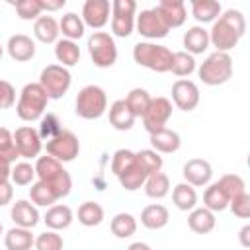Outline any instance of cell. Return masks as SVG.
<instances>
[{
    "label": "cell",
    "instance_id": "6da1fadb",
    "mask_svg": "<svg viewBox=\"0 0 250 250\" xmlns=\"http://www.w3.org/2000/svg\"><path fill=\"white\" fill-rule=\"evenodd\" d=\"M244 31H246V20L242 12L230 8V10H225L219 16V20L213 21V27L207 33H209V43L219 53H229L230 49L236 47Z\"/></svg>",
    "mask_w": 250,
    "mask_h": 250
},
{
    "label": "cell",
    "instance_id": "7a4b0ae2",
    "mask_svg": "<svg viewBox=\"0 0 250 250\" xmlns=\"http://www.w3.org/2000/svg\"><path fill=\"white\" fill-rule=\"evenodd\" d=\"M35 176L39 178V182H45L55 191V195L59 199H62V197H66L70 193V188H72L70 174L62 168V164L59 160H55L49 154L37 158V162H35Z\"/></svg>",
    "mask_w": 250,
    "mask_h": 250
},
{
    "label": "cell",
    "instance_id": "3957f363",
    "mask_svg": "<svg viewBox=\"0 0 250 250\" xmlns=\"http://www.w3.org/2000/svg\"><path fill=\"white\" fill-rule=\"evenodd\" d=\"M172 51L164 45L141 41L133 47V59L139 66H145L154 72H168L172 66Z\"/></svg>",
    "mask_w": 250,
    "mask_h": 250
},
{
    "label": "cell",
    "instance_id": "277c9868",
    "mask_svg": "<svg viewBox=\"0 0 250 250\" xmlns=\"http://www.w3.org/2000/svg\"><path fill=\"white\" fill-rule=\"evenodd\" d=\"M47 102H49V98H47L45 90L39 86V82H29L20 92V100L16 104V113L23 121H35V119L43 117Z\"/></svg>",
    "mask_w": 250,
    "mask_h": 250
},
{
    "label": "cell",
    "instance_id": "5b68a950",
    "mask_svg": "<svg viewBox=\"0 0 250 250\" xmlns=\"http://www.w3.org/2000/svg\"><path fill=\"white\" fill-rule=\"evenodd\" d=\"M197 74L203 84L207 86H219L225 84L232 76V59L229 53H211L197 68Z\"/></svg>",
    "mask_w": 250,
    "mask_h": 250
},
{
    "label": "cell",
    "instance_id": "8992f818",
    "mask_svg": "<svg viewBox=\"0 0 250 250\" xmlns=\"http://www.w3.org/2000/svg\"><path fill=\"white\" fill-rule=\"evenodd\" d=\"M105 109H107V96L100 86L88 84L78 92L76 115H80L82 119H98L105 113Z\"/></svg>",
    "mask_w": 250,
    "mask_h": 250
},
{
    "label": "cell",
    "instance_id": "52a82bcc",
    "mask_svg": "<svg viewBox=\"0 0 250 250\" xmlns=\"http://www.w3.org/2000/svg\"><path fill=\"white\" fill-rule=\"evenodd\" d=\"M70 82H72V76H70L68 68H64L61 64H47L39 74V86L45 90L49 100L62 98L68 92Z\"/></svg>",
    "mask_w": 250,
    "mask_h": 250
},
{
    "label": "cell",
    "instance_id": "ba28073f",
    "mask_svg": "<svg viewBox=\"0 0 250 250\" xmlns=\"http://www.w3.org/2000/svg\"><path fill=\"white\" fill-rule=\"evenodd\" d=\"M88 53L96 66L109 68L117 61V47L109 33L105 31H94L88 37Z\"/></svg>",
    "mask_w": 250,
    "mask_h": 250
},
{
    "label": "cell",
    "instance_id": "9c48e42d",
    "mask_svg": "<svg viewBox=\"0 0 250 250\" xmlns=\"http://www.w3.org/2000/svg\"><path fill=\"white\" fill-rule=\"evenodd\" d=\"M45 150H47L49 156H53L61 164L62 162H72L80 152V143H78V137L72 131L61 129L55 137L47 139Z\"/></svg>",
    "mask_w": 250,
    "mask_h": 250
},
{
    "label": "cell",
    "instance_id": "30bf717a",
    "mask_svg": "<svg viewBox=\"0 0 250 250\" xmlns=\"http://www.w3.org/2000/svg\"><path fill=\"white\" fill-rule=\"evenodd\" d=\"M135 0H113L111 2V31L117 37H129L135 27Z\"/></svg>",
    "mask_w": 250,
    "mask_h": 250
},
{
    "label": "cell",
    "instance_id": "8fae6325",
    "mask_svg": "<svg viewBox=\"0 0 250 250\" xmlns=\"http://www.w3.org/2000/svg\"><path fill=\"white\" fill-rule=\"evenodd\" d=\"M170 117H172V102L168 98L158 96V98H152L150 100L148 109L143 115V125H145V129L150 135L154 131L164 129Z\"/></svg>",
    "mask_w": 250,
    "mask_h": 250
},
{
    "label": "cell",
    "instance_id": "7c38bea8",
    "mask_svg": "<svg viewBox=\"0 0 250 250\" xmlns=\"http://www.w3.org/2000/svg\"><path fill=\"white\" fill-rule=\"evenodd\" d=\"M135 25H137V31L146 39H162L170 31V27L166 25V21L162 20V16L156 8L141 10V14L137 16Z\"/></svg>",
    "mask_w": 250,
    "mask_h": 250
},
{
    "label": "cell",
    "instance_id": "4fadbf2b",
    "mask_svg": "<svg viewBox=\"0 0 250 250\" xmlns=\"http://www.w3.org/2000/svg\"><path fill=\"white\" fill-rule=\"evenodd\" d=\"M12 135H14V145L21 158H37L39 156L43 143H41L37 129H33L31 125H23V127H18Z\"/></svg>",
    "mask_w": 250,
    "mask_h": 250
},
{
    "label": "cell",
    "instance_id": "5bb4252c",
    "mask_svg": "<svg viewBox=\"0 0 250 250\" xmlns=\"http://www.w3.org/2000/svg\"><path fill=\"white\" fill-rule=\"evenodd\" d=\"M172 100L178 109L182 111H191L199 104V88L195 82L180 78L172 84Z\"/></svg>",
    "mask_w": 250,
    "mask_h": 250
},
{
    "label": "cell",
    "instance_id": "9a60e30c",
    "mask_svg": "<svg viewBox=\"0 0 250 250\" xmlns=\"http://www.w3.org/2000/svg\"><path fill=\"white\" fill-rule=\"evenodd\" d=\"M111 14V4L107 0H86L82 6V21L92 29H100L107 23Z\"/></svg>",
    "mask_w": 250,
    "mask_h": 250
},
{
    "label": "cell",
    "instance_id": "2e32d148",
    "mask_svg": "<svg viewBox=\"0 0 250 250\" xmlns=\"http://www.w3.org/2000/svg\"><path fill=\"white\" fill-rule=\"evenodd\" d=\"M184 180L186 184H189L191 188H203L211 182V176H213V168L207 160L203 158H191L184 164Z\"/></svg>",
    "mask_w": 250,
    "mask_h": 250
},
{
    "label": "cell",
    "instance_id": "e0dca14e",
    "mask_svg": "<svg viewBox=\"0 0 250 250\" xmlns=\"http://www.w3.org/2000/svg\"><path fill=\"white\" fill-rule=\"evenodd\" d=\"M162 20L166 21V25L172 29V27H180L184 25L186 18H188V12H186V4L182 0H160L156 6H154Z\"/></svg>",
    "mask_w": 250,
    "mask_h": 250
},
{
    "label": "cell",
    "instance_id": "ac0fdd59",
    "mask_svg": "<svg viewBox=\"0 0 250 250\" xmlns=\"http://www.w3.org/2000/svg\"><path fill=\"white\" fill-rule=\"evenodd\" d=\"M6 49H8V55L14 61H18V62H25V61H29V59L35 57V41L31 37L23 35V33L12 35L8 39Z\"/></svg>",
    "mask_w": 250,
    "mask_h": 250
},
{
    "label": "cell",
    "instance_id": "d6986e66",
    "mask_svg": "<svg viewBox=\"0 0 250 250\" xmlns=\"http://www.w3.org/2000/svg\"><path fill=\"white\" fill-rule=\"evenodd\" d=\"M12 221L16 223V227H21V229H33L37 223H39V211L33 203L25 201V199H20L12 205Z\"/></svg>",
    "mask_w": 250,
    "mask_h": 250
},
{
    "label": "cell",
    "instance_id": "ffe728a7",
    "mask_svg": "<svg viewBox=\"0 0 250 250\" xmlns=\"http://www.w3.org/2000/svg\"><path fill=\"white\" fill-rule=\"evenodd\" d=\"M150 145H152V150L154 152H164V154H172L180 148L182 145V139L176 131L164 127L160 131H154L150 133Z\"/></svg>",
    "mask_w": 250,
    "mask_h": 250
},
{
    "label": "cell",
    "instance_id": "44dd1931",
    "mask_svg": "<svg viewBox=\"0 0 250 250\" xmlns=\"http://www.w3.org/2000/svg\"><path fill=\"white\" fill-rule=\"evenodd\" d=\"M135 115L133 111L129 109L127 102L125 100H115L111 105H109V123L113 129L117 131H129L133 125H135Z\"/></svg>",
    "mask_w": 250,
    "mask_h": 250
},
{
    "label": "cell",
    "instance_id": "7402d4cb",
    "mask_svg": "<svg viewBox=\"0 0 250 250\" xmlns=\"http://www.w3.org/2000/svg\"><path fill=\"white\" fill-rule=\"evenodd\" d=\"M170 221V213L164 205L160 203H152V205H146L143 211H141V225L150 229V230H158L162 227H166Z\"/></svg>",
    "mask_w": 250,
    "mask_h": 250
},
{
    "label": "cell",
    "instance_id": "603a6c76",
    "mask_svg": "<svg viewBox=\"0 0 250 250\" xmlns=\"http://www.w3.org/2000/svg\"><path fill=\"white\" fill-rule=\"evenodd\" d=\"M184 47H186V53H189L191 57L193 55H201L203 51H207V47H209V33H207V29L201 27V25L189 27L184 33Z\"/></svg>",
    "mask_w": 250,
    "mask_h": 250
},
{
    "label": "cell",
    "instance_id": "cb8c5ba5",
    "mask_svg": "<svg viewBox=\"0 0 250 250\" xmlns=\"http://www.w3.org/2000/svg\"><path fill=\"white\" fill-rule=\"evenodd\" d=\"M135 156H137V152H135ZM117 178H119V184H121L123 189L135 191V189H139V188L145 186V182H146V178H148V172H146V170L141 166V162L135 158V162H133L125 172H121Z\"/></svg>",
    "mask_w": 250,
    "mask_h": 250
},
{
    "label": "cell",
    "instance_id": "d4e9b609",
    "mask_svg": "<svg viewBox=\"0 0 250 250\" xmlns=\"http://www.w3.org/2000/svg\"><path fill=\"white\" fill-rule=\"evenodd\" d=\"M215 223H217L215 213L209 211V209H205V207H195V209H191V213L188 215V227H189L193 232H197V234H207V232H211V230L215 229Z\"/></svg>",
    "mask_w": 250,
    "mask_h": 250
},
{
    "label": "cell",
    "instance_id": "484cf974",
    "mask_svg": "<svg viewBox=\"0 0 250 250\" xmlns=\"http://www.w3.org/2000/svg\"><path fill=\"white\" fill-rule=\"evenodd\" d=\"M59 33V21L53 16H39L33 23V35L41 43H57Z\"/></svg>",
    "mask_w": 250,
    "mask_h": 250
},
{
    "label": "cell",
    "instance_id": "4316f807",
    "mask_svg": "<svg viewBox=\"0 0 250 250\" xmlns=\"http://www.w3.org/2000/svg\"><path fill=\"white\" fill-rule=\"evenodd\" d=\"M45 225L51 229V230H62L66 227H70L72 223V209L68 205H51L43 217Z\"/></svg>",
    "mask_w": 250,
    "mask_h": 250
},
{
    "label": "cell",
    "instance_id": "83f0119b",
    "mask_svg": "<svg viewBox=\"0 0 250 250\" xmlns=\"http://www.w3.org/2000/svg\"><path fill=\"white\" fill-rule=\"evenodd\" d=\"M55 57L61 62V66H74L80 61V47L76 41L70 39H59L55 43Z\"/></svg>",
    "mask_w": 250,
    "mask_h": 250
},
{
    "label": "cell",
    "instance_id": "f1b7e54d",
    "mask_svg": "<svg viewBox=\"0 0 250 250\" xmlns=\"http://www.w3.org/2000/svg\"><path fill=\"white\" fill-rule=\"evenodd\" d=\"M35 238L29 229L14 227L4 234V244L8 250H31Z\"/></svg>",
    "mask_w": 250,
    "mask_h": 250
},
{
    "label": "cell",
    "instance_id": "f546056e",
    "mask_svg": "<svg viewBox=\"0 0 250 250\" xmlns=\"http://www.w3.org/2000/svg\"><path fill=\"white\" fill-rule=\"evenodd\" d=\"M172 201H174V205L180 211H191V209H195V205H197L195 188H191L186 182L174 186V189H172Z\"/></svg>",
    "mask_w": 250,
    "mask_h": 250
},
{
    "label": "cell",
    "instance_id": "4dcf8cb0",
    "mask_svg": "<svg viewBox=\"0 0 250 250\" xmlns=\"http://www.w3.org/2000/svg\"><path fill=\"white\" fill-rule=\"evenodd\" d=\"M191 16L199 23L215 21V18L221 16V4L215 0H193L191 2Z\"/></svg>",
    "mask_w": 250,
    "mask_h": 250
},
{
    "label": "cell",
    "instance_id": "1f68e13d",
    "mask_svg": "<svg viewBox=\"0 0 250 250\" xmlns=\"http://www.w3.org/2000/svg\"><path fill=\"white\" fill-rule=\"evenodd\" d=\"M143 188H145V193L150 199H162L170 191V178L164 172H154V174H150L146 178Z\"/></svg>",
    "mask_w": 250,
    "mask_h": 250
},
{
    "label": "cell",
    "instance_id": "d6a6232c",
    "mask_svg": "<svg viewBox=\"0 0 250 250\" xmlns=\"http://www.w3.org/2000/svg\"><path fill=\"white\" fill-rule=\"evenodd\" d=\"M59 31L64 35V39H70V41H76L84 35V21L78 14L74 12H68L61 18L59 21Z\"/></svg>",
    "mask_w": 250,
    "mask_h": 250
},
{
    "label": "cell",
    "instance_id": "836d02e7",
    "mask_svg": "<svg viewBox=\"0 0 250 250\" xmlns=\"http://www.w3.org/2000/svg\"><path fill=\"white\" fill-rule=\"evenodd\" d=\"M203 207L209 209V211H213V213L225 211V209L229 207V197L225 195V191L221 189V186H219L217 182L211 184V186L205 189V193H203Z\"/></svg>",
    "mask_w": 250,
    "mask_h": 250
},
{
    "label": "cell",
    "instance_id": "e575fe53",
    "mask_svg": "<svg viewBox=\"0 0 250 250\" xmlns=\"http://www.w3.org/2000/svg\"><path fill=\"white\" fill-rule=\"evenodd\" d=\"M109 229L111 232L117 236V238H129L135 234L137 230V219L131 215V213H117L111 223H109Z\"/></svg>",
    "mask_w": 250,
    "mask_h": 250
},
{
    "label": "cell",
    "instance_id": "d590c367",
    "mask_svg": "<svg viewBox=\"0 0 250 250\" xmlns=\"http://www.w3.org/2000/svg\"><path fill=\"white\" fill-rule=\"evenodd\" d=\"M78 221L84 227H98L104 221V207L96 201H84L78 207Z\"/></svg>",
    "mask_w": 250,
    "mask_h": 250
},
{
    "label": "cell",
    "instance_id": "8d00e7d4",
    "mask_svg": "<svg viewBox=\"0 0 250 250\" xmlns=\"http://www.w3.org/2000/svg\"><path fill=\"white\" fill-rule=\"evenodd\" d=\"M29 197H31V203L33 205H39V207H51L59 201V197L55 195V191L45 184V182H35L31 184L29 188Z\"/></svg>",
    "mask_w": 250,
    "mask_h": 250
},
{
    "label": "cell",
    "instance_id": "74e56055",
    "mask_svg": "<svg viewBox=\"0 0 250 250\" xmlns=\"http://www.w3.org/2000/svg\"><path fill=\"white\" fill-rule=\"evenodd\" d=\"M150 100L152 98L145 88H133L125 98V102H127V105H129V109L133 111L135 117H143L145 115V111L148 109Z\"/></svg>",
    "mask_w": 250,
    "mask_h": 250
},
{
    "label": "cell",
    "instance_id": "f35d334b",
    "mask_svg": "<svg viewBox=\"0 0 250 250\" xmlns=\"http://www.w3.org/2000/svg\"><path fill=\"white\" fill-rule=\"evenodd\" d=\"M195 70V59L186 53V51H178L172 55V66L170 72H174L176 76H189Z\"/></svg>",
    "mask_w": 250,
    "mask_h": 250
},
{
    "label": "cell",
    "instance_id": "ab89813d",
    "mask_svg": "<svg viewBox=\"0 0 250 250\" xmlns=\"http://www.w3.org/2000/svg\"><path fill=\"white\" fill-rule=\"evenodd\" d=\"M217 184L221 186V189L225 191V195L229 197V201H230L232 197H236V195H240V193L246 191L244 180H242L238 174H225Z\"/></svg>",
    "mask_w": 250,
    "mask_h": 250
},
{
    "label": "cell",
    "instance_id": "60d3db41",
    "mask_svg": "<svg viewBox=\"0 0 250 250\" xmlns=\"http://www.w3.org/2000/svg\"><path fill=\"white\" fill-rule=\"evenodd\" d=\"M0 158L8 160L10 164L16 162V158H20V152L14 145V135L6 127H0Z\"/></svg>",
    "mask_w": 250,
    "mask_h": 250
},
{
    "label": "cell",
    "instance_id": "b9f144b4",
    "mask_svg": "<svg viewBox=\"0 0 250 250\" xmlns=\"http://www.w3.org/2000/svg\"><path fill=\"white\" fill-rule=\"evenodd\" d=\"M10 178H12V182L16 186H27L35 178V166H31L29 162H16L12 166Z\"/></svg>",
    "mask_w": 250,
    "mask_h": 250
},
{
    "label": "cell",
    "instance_id": "7bdbcfd3",
    "mask_svg": "<svg viewBox=\"0 0 250 250\" xmlns=\"http://www.w3.org/2000/svg\"><path fill=\"white\" fill-rule=\"evenodd\" d=\"M137 160L141 162V166L150 174L154 172H160L162 170V156L158 152H154L152 148H145V150H139L137 152Z\"/></svg>",
    "mask_w": 250,
    "mask_h": 250
},
{
    "label": "cell",
    "instance_id": "ee69618b",
    "mask_svg": "<svg viewBox=\"0 0 250 250\" xmlns=\"http://www.w3.org/2000/svg\"><path fill=\"white\" fill-rule=\"evenodd\" d=\"M33 246L35 250H62V236L57 230H45L35 238Z\"/></svg>",
    "mask_w": 250,
    "mask_h": 250
},
{
    "label": "cell",
    "instance_id": "f6af8a7d",
    "mask_svg": "<svg viewBox=\"0 0 250 250\" xmlns=\"http://www.w3.org/2000/svg\"><path fill=\"white\" fill-rule=\"evenodd\" d=\"M135 152L129 150V148H119L113 152V158H111V172L115 176H119L121 172H125L133 162H135Z\"/></svg>",
    "mask_w": 250,
    "mask_h": 250
},
{
    "label": "cell",
    "instance_id": "bcb514c9",
    "mask_svg": "<svg viewBox=\"0 0 250 250\" xmlns=\"http://www.w3.org/2000/svg\"><path fill=\"white\" fill-rule=\"evenodd\" d=\"M14 6L21 20H37L43 12L41 0H18Z\"/></svg>",
    "mask_w": 250,
    "mask_h": 250
},
{
    "label": "cell",
    "instance_id": "7dc6e473",
    "mask_svg": "<svg viewBox=\"0 0 250 250\" xmlns=\"http://www.w3.org/2000/svg\"><path fill=\"white\" fill-rule=\"evenodd\" d=\"M229 207H230V211H232L236 217L248 219V217H250V195L244 191V193L232 197V199L229 201Z\"/></svg>",
    "mask_w": 250,
    "mask_h": 250
},
{
    "label": "cell",
    "instance_id": "c3c4849f",
    "mask_svg": "<svg viewBox=\"0 0 250 250\" xmlns=\"http://www.w3.org/2000/svg\"><path fill=\"white\" fill-rule=\"evenodd\" d=\"M16 104V88L8 80H0V109H8Z\"/></svg>",
    "mask_w": 250,
    "mask_h": 250
},
{
    "label": "cell",
    "instance_id": "681fc988",
    "mask_svg": "<svg viewBox=\"0 0 250 250\" xmlns=\"http://www.w3.org/2000/svg\"><path fill=\"white\" fill-rule=\"evenodd\" d=\"M59 131H61V127H59L57 117H55L53 113H47V115L41 119V133H39V137L51 139V137H55Z\"/></svg>",
    "mask_w": 250,
    "mask_h": 250
},
{
    "label": "cell",
    "instance_id": "f907efd6",
    "mask_svg": "<svg viewBox=\"0 0 250 250\" xmlns=\"http://www.w3.org/2000/svg\"><path fill=\"white\" fill-rule=\"evenodd\" d=\"M14 197V188L8 180H0V207L8 205Z\"/></svg>",
    "mask_w": 250,
    "mask_h": 250
},
{
    "label": "cell",
    "instance_id": "816d5d0a",
    "mask_svg": "<svg viewBox=\"0 0 250 250\" xmlns=\"http://www.w3.org/2000/svg\"><path fill=\"white\" fill-rule=\"evenodd\" d=\"M64 4H66V0H41V8H43V10H47V12L61 10Z\"/></svg>",
    "mask_w": 250,
    "mask_h": 250
},
{
    "label": "cell",
    "instance_id": "f5cc1de1",
    "mask_svg": "<svg viewBox=\"0 0 250 250\" xmlns=\"http://www.w3.org/2000/svg\"><path fill=\"white\" fill-rule=\"evenodd\" d=\"M10 172H12V164L4 158H0V180H8L10 178Z\"/></svg>",
    "mask_w": 250,
    "mask_h": 250
},
{
    "label": "cell",
    "instance_id": "db71d44e",
    "mask_svg": "<svg viewBox=\"0 0 250 250\" xmlns=\"http://www.w3.org/2000/svg\"><path fill=\"white\" fill-rule=\"evenodd\" d=\"M248 234H250V225H244L242 229H240V244L244 246V248H248L250 246V240H248Z\"/></svg>",
    "mask_w": 250,
    "mask_h": 250
},
{
    "label": "cell",
    "instance_id": "11a10c76",
    "mask_svg": "<svg viewBox=\"0 0 250 250\" xmlns=\"http://www.w3.org/2000/svg\"><path fill=\"white\" fill-rule=\"evenodd\" d=\"M127 250H152L148 244H145V242H133Z\"/></svg>",
    "mask_w": 250,
    "mask_h": 250
},
{
    "label": "cell",
    "instance_id": "9f6ffc18",
    "mask_svg": "<svg viewBox=\"0 0 250 250\" xmlns=\"http://www.w3.org/2000/svg\"><path fill=\"white\" fill-rule=\"evenodd\" d=\"M2 55H4V47H2V43H0V59H2Z\"/></svg>",
    "mask_w": 250,
    "mask_h": 250
},
{
    "label": "cell",
    "instance_id": "6f0895ef",
    "mask_svg": "<svg viewBox=\"0 0 250 250\" xmlns=\"http://www.w3.org/2000/svg\"><path fill=\"white\" fill-rule=\"evenodd\" d=\"M2 230H4V227H2V223H0V234H2Z\"/></svg>",
    "mask_w": 250,
    "mask_h": 250
}]
</instances>
